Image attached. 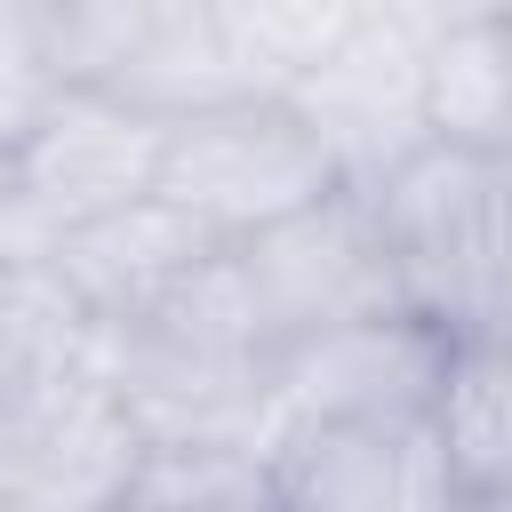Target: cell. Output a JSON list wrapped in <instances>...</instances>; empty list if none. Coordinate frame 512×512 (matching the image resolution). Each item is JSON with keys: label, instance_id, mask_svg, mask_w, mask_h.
Masks as SVG:
<instances>
[{"label": "cell", "instance_id": "obj_6", "mask_svg": "<svg viewBox=\"0 0 512 512\" xmlns=\"http://www.w3.org/2000/svg\"><path fill=\"white\" fill-rule=\"evenodd\" d=\"M160 152H168V120L120 104L104 88H56L48 112L32 120V136L16 144V160L0 168V192L64 248L72 232L152 200Z\"/></svg>", "mask_w": 512, "mask_h": 512}, {"label": "cell", "instance_id": "obj_5", "mask_svg": "<svg viewBox=\"0 0 512 512\" xmlns=\"http://www.w3.org/2000/svg\"><path fill=\"white\" fill-rule=\"evenodd\" d=\"M232 272H240V296H248L256 328L272 336V352L312 344V336L352 328V320L408 312L392 256H384V232H376V208L360 192H328L320 208L240 240Z\"/></svg>", "mask_w": 512, "mask_h": 512}, {"label": "cell", "instance_id": "obj_11", "mask_svg": "<svg viewBox=\"0 0 512 512\" xmlns=\"http://www.w3.org/2000/svg\"><path fill=\"white\" fill-rule=\"evenodd\" d=\"M424 128L432 144L512 160V8L424 0Z\"/></svg>", "mask_w": 512, "mask_h": 512}, {"label": "cell", "instance_id": "obj_8", "mask_svg": "<svg viewBox=\"0 0 512 512\" xmlns=\"http://www.w3.org/2000/svg\"><path fill=\"white\" fill-rule=\"evenodd\" d=\"M144 432L104 376L0 400V496L40 512H112L144 472Z\"/></svg>", "mask_w": 512, "mask_h": 512}, {"label": "cell", "instance_id": "obj_12", "mask_svg": "<svg viewBox=\"0 0 512 512\" xmlns=\"http://www.w3.org/2000/svg\"><path fill=\"white\" fill-rule=\"evenodd\" d=\"M456 512H512V336H464L432 408Z\"/></svg>", "mask_w": 512, "mask_h": 512}, {"label": "cell", "instance_id": "obj_4", "mask_svg": "<svg viewBox=\"0 0 512 512\" xmlns=\"http://www.w3.org/2000/svg\"><path fill=\"white\" fill-rule=\"evenodd\" d=\"M328 192H344V184L280 96H248V104L176 120L168 152H160V200H176L224 248L320 208Z\"/></svg>", "mask_w": 512, "mask_h": 512}, {"label": "cell", "instance_id": "obj_3", "mask_svg": "<svg viewBox=\"0 0 512 512\" xmlns=\"http://www.w3.org/2000/svg\"><path fill=\"white\" fill-rule=\"evenodd\" d=\"M312 144L328 152L344 192H376L392 168H408L424 128V0H344V24L328 48L288 80L280 96Z\"/></svg>", "mask_w": 512, "mask_h": 512}, {"label": "cell", "instance_id": "obj_7", "mask_svg": "<svg viewBox=\"0 0 512 512\" xmlns=\"http://www.w3.org/2000/svg\"><path fill=\"white\" fill-rule=\"evenodd\" d=\"M456 336L416 312L352 320L272 360V440L328 424H432Z\"/></svg>", "mask_w": 512, "mask_h": 512}, {"label": "cell", "instance_id": "obj_10", "mask_svg": "<svg viewBox=\"0 0 512 512\" xmlns=\"http://www.w3.org/2000/svg\"><path fill=\"white\" fill-rule=\"evenodd\" d=\"M216 256H224V240H208V232H200L176 200H160V192L136 200V208H120V216H104V224H88V232H72V240L56 248L64 280L88 296V312H96L104 328L168 304V296L192 288Z\"/></svg>", "mask_w": 512, "mask_h": 512}, {"label": "cell", "instance_id": "obj_14", "mask_svg": "<svg viewBox=\"0 0 512 512\" xmlns=\"http://www.w3.org/2000/svg\"><path fill=\"white\" fill-rule=\"evenodd\" d=\"M112 512H280L272 464L240 448H152Z\"/></svg>", "mask_w": 512, "mask_h": 512}, {"label": "cell", "instance_id": "obj_16", "mask_svg": "<svg viewBox=\"0 0 512 512\" xmlns=\"http://www.w3.org/2000/svg\"><path fill=\"white\" fill-rule=\"evenodd\" d=\"M488 336H512V256H504V296H496V328Z\"/></svg>", "mask_w": 512, "mask_h": 512}, {"label": "cell", "instance_id": "obj_15", "mask_svg": "<svg viewBox=\"0 0 512 512\" xmlns=\"http://www.w3.org/2000/svg\"><path fill=\"white\" fill-rule=\"evenodd\" d=\"M48 96H56V72H48V40H40V0H0V168L16 160V144L48 112Z\"/></svg>", "mask_w": 512, "mask_h": 512}, {"label": "cell", "instance_id": "obj_2", "mask_svg": "<svg viewBox=\"0 0 512 512\" xmlns=\"http://www.w3.org/2000/svg\"><path fill=\"white\" fill-rule=\"evenodd\" d=\"M360 200L376 208L400 304L456 344L488 336L504 296V256H512V160L424 144Z\"/></svg>", "mask_w": 512, "mask_h": 512}, {"label": "cell", "instance_id": "obj_1", "mask_svg": "<svg viewBox=\"0 0 512 512\" xmlns=\"http://www.w3.org/2000/svg\"><path fill=\"white\" fill-rule=\"evenodd\" d=\"M272 336L256 328L232 248L176 288L168 304L136 312L104 344V384L120 392L144 448H272Z\"/></svg>", "mask_w": 512, "mask_h": 512}, {"label": "cell", "instance_id": "obj_13", "mask_svg": "<svg viewBox=\"0 0 512 512\" xmlns=\"http://www.w3.org/2000/svg\"><path fill=\"white\" fill-rule=\"evenodd\" d=\"M112 328L64 280V264H8L0 272V400H32L56 384L104 376Z\"/></svg>", "mask_w": 512, "mask_h": 512}, {"label": "cell", "instance_id": "obj_17", "mask_svg": "<svg viewBox=\"0 0 512 512\" xmlns=\"http://www.w3.org/2000/svg\"><path fill=\"white\" fill-rule=\"evenodd\" d=\"M0 512H40V504H8V496H0Z\"/></svg>", "mask_w": 512, "mask_h": 512}, {"label": "cell", "instance_id": "obj_9", "mask_svg": "<svg viewBox=\"0 0 512 512\" xmlns=\"http://www.w3.org/2000/svg\"><path fill=\"white\" fill-rule=\"evenodd\" d=\"M280 512H456L432 424H328L264 448Z\"/></svg>", "mask_w": 512, "mask_h": 512}]
</instances>
